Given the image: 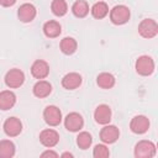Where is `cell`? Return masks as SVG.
<instances>
[{
    "label": "cell",
    "instance_id": "obj_1",
    "mask_svg": "<svg viewBox=\"0 0 158 158\" xmlns=\"http://www.w3.org/2000/svg\"><path fill=\"white\" fill-rule=\"evenodd\" d=\"M130 9L125 5H116L110 11V20L114 25H123L130 20Z\"/></svg>",
    "mask_w": 158,
    "mask_h": 158
},
{
    "label": "cell",
    "instance_id": "obj_2",
    "mask_svg": "<svg viewBox=\"0 0 158 158\" xmlns=\"http://www.w3.org/2000/svg\"><path fill=\"white\" fill-rule=\"evenodd\" d=\"M156 156V144L151 141L143 139L135 146L136 158H152Z\"/></svg>",
    "mask_w": 158,
    "mask_h": 158
},
{
    "label": "cell",
    "instance_id": "obj_3",
    "mask_svg": "<svg viewBox=\"0 0 158 158\" xmlns=\"http://www.w3.org/2000/svg\"><path fill=\"white\" fill-rule=\"evenodd\" d=\"M138 33L143 38H153L158 33V25L153 19H144L138 25Z\"/></svg>",
    "mask_w": 158,
    "mask_h": 158
},
{
    "label": "cell",
    "instance_id": "obj_4",
    "mask_svg": "<svg viewBox=\"0 0 158 158\" xmlns=\"http://www.w3.org/2000/svg\"><path fill=\"white\" fill-rule=\"evenodd\" d=\"M23 81H25V74L22 70L17 68L10 69L5 75V84L11 89L20 88L23 84Z\"/></svg>",
    "mask_w": 158,
    "mask_h": 158
},
{
    "label": "cell",
    "instance_id": "obj_5",
    "mask_svg": "<svg viewBox=\"0 0 158 158\" xmlns=\"http://www.w3.org/2000/svg\"><path fill=\"white\" fill-rule=\"evenodd\" d=\"M136 72L139 75L147 77L154 72V62L148 56H141L136 60Z\"/></svg>",
    "mask_w": 158,
    "mask_h": 158
},
{
    "label": "cell",
    "instance_id": "obj_6",
    "mask_svg": "<svg viewBox=\"0 0 158 158\" xmlns=\"http://www.w3.org/2000/svg\"><path fill=\"white\" fill-rule=\"evenodd\" d=\"M43 118H44L47 125H49V126H58L62 122V112H60V110L57 106L49 105L43 111Z\"/></svg>",
    "mask_w": 158,
    "mask_h": 158
},
{
    "label": "cell",
    "instance_id": "obj_7",
    "mask_svg": "<svg viewBox=\"0 0 158 158\" xmlns=\"http://www.w3.org/2000/svg\"><path fill=\"white\" fill-rule=\"evenodd\" d=\"M64 126L70 132H78L84 126V118L78 112H70L64 118Z\"/></svg>",
    "mask_w": 158,
    "mask_h": 158
},
{
    "label": "cell",
    "instance_id": "obj_8",
    "mask_svg": "<svg viewBox=\"0 0 158 158\" xmlns=\"http://www.w3.org/2000/svg\"><path fill=\"white\" fill-rule=\"evenodd\" d=\"M130 128L133 133H137V135H142L144 132L148 131L149 128V120L148 117L143 116V115H137L135 116L131 122H130Z\"/></svg>",
    "mask_w": 158,
    "mask_h": 158
},
{
    "label": "cell",
    "instance_id": "obj_9",
    "mask_svg": "<svg viewBox=\"0 0 158 158\" xmlns=\"http://www.w3.org/2000/svg\"><path fill=\"white\" fill-rule=\"evenodd\" d=\"M118 137H120V131L114 125H106L100 131V139L104 143H107V144L115 143L118 139Z\"/></svg>",
    "mask_w": 158,
    "mask_h": 158
},
{
    "label": "cell",
    "instance_id": "obj_10",
    "mask_svg": "<svg viewBox=\"0 0 158 158\" xmlns=\"http://www.w3.org/2000/svg\"><path fill=\"white\" fill-rule=\"evenodd\" d=\"M22 131V123L17 117H9L4 122V132L9 137H16Z\"/></svg>",
    "mask_w": 158,
    "mask_h": 158
},
{
    "label": "cell",
    "instance_id": "obj_11",
    "mask_svg": "<svg viewBox=\"0 0 158 158\" xmlns=\"http://www.w3.org/2000/svg\"><path fill=\"white\" fill-rule=\"evenodd\" d=\"M40 142L44 147H54L59 142V135L56 130L46 128L40 133Z\"/></svg>",
    "mask_w": 158,
    "mask_h": 158
},
{
    "label": "cell",
    "instance_id": "obj_12",
    "mask_svg": "<svg viewBox=\"0 0 158 158\" xmlns=\"http://www.w3.org/2000/svg\"><path fill=\"white\" fill-rule=\"evenodd\" d=\"M31 74L33 78L36 79H44L47 78V75L49 74V65L46 60L38 59L36 62H33L32 67H31Z\"/></svg>",
    "mask_w": 158,
    "mask_h": 158
},
{
    "label": "cell",
    "instance_id": "obj_13",
    "mask_svg": "<svg viewBox=\"0 0 158 158\" xmlns=\"http://www.w3.org/2000/svg\"><path fill=\"white\" fill-rule=\"evenodd\" d=\"M36 14H37L36 7L32 4H28V2L22 4L17 10V16H19L20 21H22V22L33 21V19L36 17Z\"/></svg>",
    "mask_w": 158,
    "mask_h": 158
},
{
    "label": "cell",
    "instance_id": "obj_14",
    "mask_svg": "<svg viewBox=\"0 0 158 158\" xmlns=\"http://www.w3.org/2000/svg\"><path fill=\"white\" fill-rule=\"evenodd\" d=\"M94 118L100 125H107L111 120V109L105 104L99 105L94 111Z\"/></svg>",
    "mask_w": 158,
    "mask_h": 158
},
{
    "label": "cell",
    "instance_id": "obj_15",
    "mask_svg": "<svg viewBox=\"0 0 158 158\" xmlns=\"http://www.w3.org/2000/svg\"><path fill=\"white\" fill-rule=\"evenodd\" d=\"M83 79L79 73H68L62 79V86L68 90H74L80 86Z\"/></svg>",
    "mask_w": 158,
    "mask_h": 158
},
{
    "label": "cell",
    "instance_id": "obj_16",
    "mask_svg": "<svg viewBox=\"0 0 158 158\" xmlns=\"http://www.w3.org/2000/svg\"><path fill=\"white\" fill-rule=\"evenodd\" d=\"M16 104V95L10 90L0 93V110H10Z\"/></svg>",
    "mask_w": 158,
    "mask_h": 158
},
{
    "label": "cell",
    "instance_id": "obj_17",
    "mask_svg": "<svg viewBox=\"0 0 158 158\" xmlns=\"http://www.w3.org/2000/svg\"><path fill=\"white\" fill-rule=\"evenodd\" d=\"M60 32H62V27L59 22L54 20H49L43 25V33L48 38H56L60 35Z\"/></svg>",
    "mask_w": 158,
    "mask_h": 158
},
{
    "label": "cell",
    "instance_id": "obj_18",
    "mask_svg": "<svg viewBox=\"0 0 158 158\" xmlns=\"http://www.w3.org/2000/svg\"><path fill=\"white\" fill-rule=\"evenodd\" d=\"M33 95L35 96H37V98H40V99H42V98H46V96H48L49 94H51V91H52V85L48 83V81H46V80H38L35 85H33Z\"/></svg>",
    "mask_w": 158,
    "mask_h": 158
},
{
    "label": "cell",
    "instance_id": "obj_19",
    "mask_svg": "<svg viewBox=\"0 0 158 158\" xmlns=\"http://www.w3.org/2000/svg\"><path fill=\"white\" fill-rule=\"evenodd\" d=\"M72 12L75 17L83 19L89 14V5L84 0H77L72 6Z\"/></svg>",
    "mask_w": 158,
    "mask_h": 158
},
{
    "label": "cell",
    "instance_id": "obj_20",
    "mask_svg": "<svg viewBox=\"0 0 158 158\" xmlns=\"http://www.w3.org/2000/svg\"><path fill=\"white\" fill-rule=\"evenodd\" d=\"M59 47H60V51L69 56V54H73L75 51H77V47H78V43L77 41L73 38V37H64L60 43H59Z\"/></svg>",
    "mask_w": 158,
    "mask_h": 158
},
{
    "label": "cell",
    "instance_id": "obj_21",
    "mask_svg": "<svg viewBox=\"0 0 158 158\" xmlns=\"http://www.w3.org/2000/svg\"><path fill=\"white\" fill-rule=\"evenodd\" d=\"M96 83L102 89H111L115 85V77L110 73H100L96 77Z\"/></svg>",
    "mask_w": 158,
    "mask_h": 158
},
{
    "label": "cell",
    "instance_id": "obj_22",
    "mask_svg": "<svg viewBox=\"0 0 158 158\" xmlns=\"http://www.w3.org/2000/svg\"><path fill=\"white\" fill-rule=\"evenodd\" d=\"M15 156V144L10 139L0 141V158H11Z\"/></svg>",
    "mask_w": 158,
    "mask_h": 158
},
{
    "label": "cell",
    "instance_id": "obj_23",
    "mask_svg": "<svg viewBox=\"0 0 158 158\" xmlns=\"http://www.w3.org/2000/svg\"><path fill=\"white\" fill-rule=\"evenodd\" d=\"M90 11H91V15H93L95 19L101 20V19H104V17L109 14V6H107L106 2L99 1V2H95V4L93 5V7H91Z\"/></svg>",
    "mask_w": 158,
    "mask_h": 158
},
{
    "label": "cell",
    "instance_id": "obj_24",
    "mask_svg": "<svg viewBox=\"0 0 158 158\" xmlns=\"http://www.w3.org/2000/svg\"><path fill=\"white\" fill-rule=\"evenodd\" d=\"M51 9H52V12L60 17V16H64L68 11V5L64 0H53L52 4H51Z\"/></svg>",
    "mask_w": 158,
    "mask_h": 158
},
{
    "label": "cell",
    "instance_id": "obj_25",
    "mask_svg": "<svg viewBox=\"0 0 158 158\" xmlns=\"http://www.w3.org/2000/svg\"><path fill=\"white\" fill-rule=\"evenodd\" d=\"M93 143V137L89 132H80L77 137V144L79 146V148L81 149H88Z\"/></svg>",
    "mask_w": 158,
    "mask_h": 158
},
{
    "label": "cell",
    "instance_id": "obj_26",
    "mask_svg": "<svg viewBox=\"0 0 158 158\" xmlns=\"http://www.w3.org/2000/svg\"><path fill=\"white\" fill-rule=\"evenodd\" d=\"M93 156L95 158H106V157L110 156V152H109V148L105 144H96L94 147Z\"/></svg>",
    "mask_w": 158,
    "mask_h": 158
},
{
    "label": "cell",
    "instance_id": "obj_27",
    "mask_svg": "<svg viewBox=\"0 0 158 158\" xmlns=\"http://www.w3.org/2000/svg\"><path fill=\"white\" fill-rule=\"evenodd\" d=\"M41 157H42V158H44V157H53V158H57V157H58V153H56V152H53V151H46V152H43V153L41 154Z\"/></svg>",
    "mask_w": 158,
    "mask_h": 158
},
{
    "label": "cell",
    "instance_id": "obj_28",
    "mask_svg": "<svg viewBox=\"0 0 158 158\" xmlns=\"http://www.w3.org/2000/svg\"><path fill=\"white\" fill-rule=\"evenodd\" d=\"M15 2H16V0H0V5L1 6H5V7L12 6Z\"/></svg>",
    "mask_w": 158,
    "mask_h": 158
},
{
    "label": "cell",
    "instance_id": "obj_29",
    "mask_svg": "<svg viewBox=\"0 0 158 158\" xmlns=\"http://www.w3.org/2000/svg\"><path fill=\"white\" fill-rule=\"evenodd\" d=\"M62 157H63V158H64V157H69V158H72V157H73V154H72V153L65 152V153H63V154H62Z\"/></svg>",
    "mask_w": 158,
    "mask_h": 158
}]
</instances>
